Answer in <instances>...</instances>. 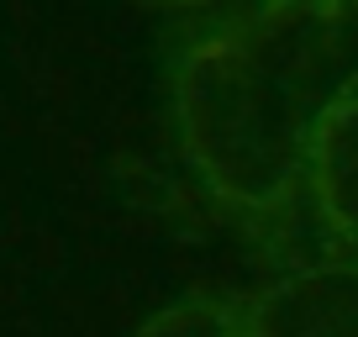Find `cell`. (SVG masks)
Masks as SVG:
<instances>
[{"label": "cell", "instance_id": "obj_1", "mask_svg": "<svg viewBox=\"0 0 358 337\" xmlns=\"http://www.w3.org/2000/svg\"><path fill=\"white\" fill-rule=\"evenodd\" d=\"M295 11L216 32L185 53L174 74V111L185 153L222 201L274 211L306 180L311 127L327 111L311 101L316 64L290 48Z\"/></svg>", "mask_w": 358, "mask_h": 337}, {"label": "cell", "instance_id": "obj_2", "mask_svg": "<svg viewBox=\"0 0 358 337\" xmlns=\"http://www.w3.org/2000/svg\"><path fill=\"white\" fill-rule=\"evenodd\" d=\"M248 337H358V259L290 269L248 306Z\"/></svg>", "mask_w": 358, "mask_h": 337}, {"label": "cell", "instance_id": "obj_5", "mask_svg": "<svg viewBox=\"0 0 358 337\" xmlns=\"http://www.w3.org/2000/svg\"><path fill=\"white\" fill-rule=\"evenodd\" d=\"M268 11H316V16H332L343 0H264Z\"/></svg>", "mask_w": 358, "mask_h": 337}, {"label": "cell", "instance_id": "obj_3", "mask_svg": "<svg viewBox=\"0 0 358 337\" xmlns=\"http://www.w3.org/2000/svg\"><path fill=\"white\" fill-rule=\"evenodd\" d=\"M306 185L327 227L358 243V90H343L311 127Z\"/></svg>", "mask_w": 358, "mask_h": 337}, {"label": "cell", "instance_id": "obj_6", "mask_svg": "<svg viewBox=\"0 0 358 337\" xmlns=\"http://www.w3.org/2000/svg\"><path fill=\"white\" fill-rule=\"evenodd\" d=\"M164 6H206V0H164Z\"/></svg>", "mask_w": 358, "mask_h": 337}, {"label": "cell", "instance_id": "obj_4", "mask_svg": "<svg viewBox=\"0 0 358 337\" xmlns=\"http://www.w3.org/2000/svg\"><path fill=\"white\" fill-rule=\"evenodd\" d=\"M137 337H248V316L222 301H179L137 327Z\"/></svg>", "mask_w": 358, "mask_h": 337}, {"label": "cell", "instance_id": "obj_7", "mask_svg": "<svg viewBox=\"0 0 358 337\" xmlns=\"http://www.w3.org/2000/svg\"><path fill=\"white\" fill-rule=\"evenodd\" d=\"M353 259H358V243H353Z\"/></svg>", "mask_w": 358, "mask_h": 337}]
</instances>
